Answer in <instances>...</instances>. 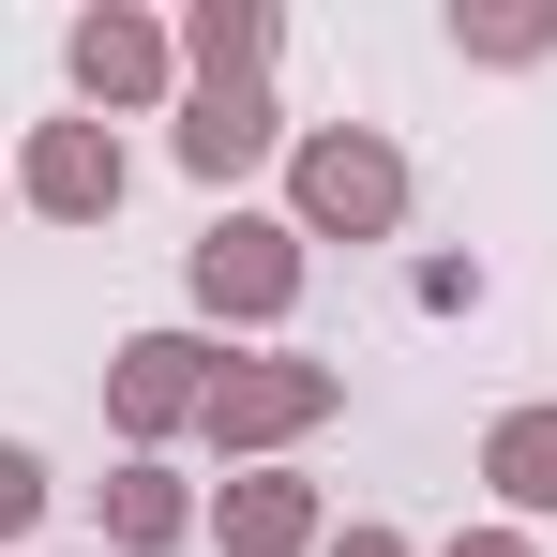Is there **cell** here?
Instances as JSON below:
<instances>
[{
  "label": "cell",
  "mask_w": 557,
  "mask_h": 557,
  "mask_svg": "<svg viewBox=\"0 0 557 557\" xmlns=\"http://www.w3.org/2000/svg\"><path fill=\"white\" fill-rule=\"evenodd\" d=\"M30 528H46V453H30V437H0V557L30 543Z\"/></svg>",
  "instance_id": "cell-13"
},
{
  "label": "cell",
  "mask_w": 557,
  "mask_h": 557,
  "mask_svg": "<svg viewBox=\"0 0 557 557\" xmlns=\"http://www.w3.org/2000/svg\"><path fill=\"white\" fill-rule=\"evenodd\" d=\"M91 528H106L121 557H182L211 512H196V482H182L166 453H121V467H106V497H91Z\"/></svg>",
  "instance_id": "cell-8"
},
{
  "label": "cell",
  "mask_w": 557,
  "mask_h": 557,
  "mask_svg": "<svg viewBox=\"0 0 557 557\" xmlns=\"http://www.w3.org/2000/svg\"><path fill=\"white\" fill-rule=\"evenodd\" d=\"M317 557H422V543H407V528H376V512H362V528H332Z\"/></svg>",
  "instance_id": "cell-15"
},
{
  "label": "cell",
  "mask_w": 557,
  "mask_h": 557,
  "mask_svg": "<svg viewBox=\"0 0 557 557\" xmlns=\"http://www.w3.org/2000/svg\"><path fill=\"white\" fill-rule=\"evenodd\" d=\"M286 226H301V242H392V226H407V151H392L376 121L286 136Z\"/></svg>",
  "instance_id": "cell-1"
},
{
  "label": "cell",
  "mask_w": 557,
  "mask_h": 557,
  "mask_svg": "<svg viewBox=\"0 0 557 557\" xmlns=\"http://www.w3.org/2000/svg\"><path fill=\"white\" fill-rule=\"evenodd\" d=\"M453 557H543V543H528V528H467Z\"/></svg>",
  "instance_id": "cell-16"
},
{
  "label": "cell",
  "mask_w": 557,
  "mask_h": 557,
  "mask_svg": "<svg viewBox=\"0 0 557 557\" xmlns=\"http://www.w3.org/2000/svg\"><path fill=\"white\" fill-rule=\"evenodd\" d=\"M407 301H422V317H482V257H422Z\"/></svg>",
  "instance_id": "cell-14"
},
{
  "label": "cell",
  "mask_w": 557,
  "mask_h": 557,
  "mask_svg": "<svg viewBox=\"0 0 557 557\" xmlns=\"http://www.w3.org/2000/svg\"><path fill=\"white\" fill-rule=\"evenodd\" d=\"M482 497H497V528L557 512V407H497L482 422Z\"/></svg>",
  "instance_id": "cell-11"
},
{
  "label": "cell",
  "mask_w": 557,
  "mask_h": 557,
  "mask_svg": "<svg viewBox=\"0 0 557 557\" xmlns=\"http://www.w3.org/2000/svg\"><path fill=\"white\" fill-rule=\"evenodd\" d=\"M0 211H15V166H0Z\"/></svg>",
  "instance_id": "cell-17"
},
{
  "label": "cell",
  "mask_w": 557,
  "mask_h": 557,
  "mask_svg": "<svg viewBox=\"0 0 557 557\" xmlns=\"http://www.w3.org/2000/svg\"><path fill=\"white\" fill-rule=\"evenodd\" d=\"M467 61H497V76H528V61H557V0H482V15H453Z\"/></svg>",
  "instance_id": "cell-12"
},
{
  "label": "cell",
  "mask_w": 557,
  "mask_h": 557,
  "mask_svg": "<svg viewBox=\"0 0 557 557\" xmlns=\"http://www.w3.org/2000/svg\"><path fill=\"white\" fill-rule=\"evenodd\" d=\"M332 407H347V376H332V362L257 347V362H226V376H211V422H196V437H211L226 467H286L317 422H332Z\"/></svg>",
  "instance_id": "cell-2"
},
{
  "label": "cell",
  "mask_w": 557,
  "mask_h": 557,
  "mask_svg": "<svg viewBox=\"0 0 557 557\" xmlns=\"http://www.w3.org/2000/svg\"><path fill=\"white\" fill-rule=\"evenodd\" d=\"M61 76H76V121H136V106H182V30L166 15H136V0H106L61 30Z\"/></svg>",
  "instance_id": "cell-4"
},
{
  "label": "cell",
  "mask_w": 557,
  "mask_h": 557,
  "mask_svg": "<svg viewBox=\"0 0 557 557\" xmlns=\"http://www.w3.org/2000/svg\"><path fill=\"white\" fill-rule=\"evenodd\" d=\"M121 182H136V166H121V136H106V121H30V151H15V196H30L46 226H106Z\"/></svg>",
  "instance_id": "cell-6"
},
{
  "label": "cell",
  "mask_w": 557,
  "mask_h": 557,
  "mask_svg": "<svg viewBox=\"0 0 557 557\" xmlns=\"http://www.w3.org/2000/svg\"><path fill=\"white\" fill-rule=\"evenodd\" d=\"M211 543H226V557H317V543H332V497H317L301 467H226Z\"/></svg>",
  "instance_id": "cell-7"
},
{
  "label": "cell",
  "mask_w": 557,
  "mask_h": 557,
  "mask_svg": "<svg viewBox=\"0 0 557 557\" xmlns=\"http://www.w3.org/2000/svg\"><path fill=\"white\" fill-rule=\"evenodd\" d=\"M272 46H286L272 0H196V15H182V76H196V91H257Z\"/></svg>",
  "instance_id": "cell-10"
},
{
  "label": "cell",
  "mask_w": 557,
  "mask_h": 557,
  "mask_svg": "<svg viewBox=\"0 0 557 557\" xmlns=\"http://www.w3.org/2000/svg\"><path fill=\"white\" fill-rule=\"evenodd\" d=\"M182 286H196V317L272 332L286 301H301V226H286V211H211V226H196V257H182Z\"/></svg>",
  "instance_id": "cell-3"
},
{
  "label": "cell",
  "mask_w": 557,
  "mask_h": 557,
  "mask_svg": "<svg viewBox=\"0 0 557 557\" xmlns=\"http://www.w3.org/2000/svg\"><path fill=\"white\" fill-rule=\"evenodd\" d=\"M211 376H226L211 332H121V347H106V422H121V453H166L182 422H211Z\"/></svg>",
  "instance_id": "cell-5"
},
{
  "label": "cell",
  "mask_w": 557,
  "mask_h": 557,
  "mask_svg": "<svg viewBox=\"0 0 557 557\" xmlns=\"http://www.w3.org/2000/svg\"><path fill=\"white\" fill-rule=\"evenodd\" d=\"M166 151H182L211 196L242 182V166H272V151H286V106H272V76H257V91H182V136H166Z\"/></svg>",
  "instance_id": "cell-9"
}]
</instances>
